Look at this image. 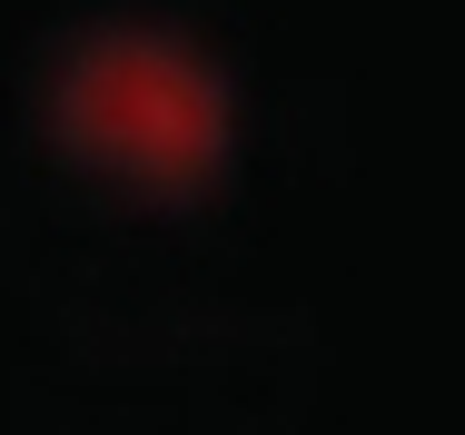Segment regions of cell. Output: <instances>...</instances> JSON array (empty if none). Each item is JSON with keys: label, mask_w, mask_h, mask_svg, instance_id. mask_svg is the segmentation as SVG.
Returning <instances> with one entry per match:
<instances>
[]
</instances>
